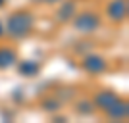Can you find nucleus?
Returning a JSON list of instances; mask_svg holds the SVG:
<instances>
[{"label": "nucleus", "mask_w": 129, "mask_h": 123, "mask_svg": "<svg viewBox=\"0 0 129 123\" xmlns=\"http://www.w3.org/2000/svg\"><path fill=\"white\" fill-rule=\"evenodd\" d=\"M33 25H35V19H33V14L31 12H16L14 16L8 17V25H6V31L8 35L14 38H25L29 33H31Z\"/></svg>", "instance_id": "f257e3e1"}, {"label": "nucleus", "mask_w": 129, "mask_h": 123, "mask_svg": "<svg viewBox=\"0 0 129 123\" xmlns=\"http://www.w3.org/2000/svg\"><path fill=\"white\" fill-rule=\"evenodd\" d=\"M73 27L79 33H94L100 27V16L96 12H81L73 16Z\"/></svg>", "instance_id": "f03ea898"}, {"label": "nucleus", "mask_w": 129, "mask_h": 123, "mask_svg": "<svg viewBox=\"0 0 129 123\" xmlns=\"http://www.w3.org/2000/svg\"><path fill=\"white\" fill-rule=\"evenodd\" d=\"M81 65H83V69H85L87 73H91V75H98V73H102V71H106V60H104L102 56H98V54H89V56H85Z\"/></svg>", "instance_id": "7ed1b4c3"}, {"label": "nucleus", "mask_w": 129, "mask_h": 123, "mask_svg": "<svg viewBox=\"0 0 129 123\" xmlns=\"http://www.w3.org/2000/svg\"><path fill=\"white\" fill-rule=\"evenodd\" d=\"M106 14H108V17L116 23L123 21L125 17H127V2H125V0H114V2H110Z\"/></svg>", "instance_id": "20e7f679"}, {"label": "nucleus", "mask_w": 129, "mask_h": 123, "mask_svg": "<svg viewBox=\"0 0 129 123\" xmlns=\"http://www.w3.org/2000/svg\"><path fill=\"white\" fill-rule=\"evenodd\" d=\"M118 100H119V96L116 94V92H112V91H100L96 96H94V102H92V104H94L98 110L106 112L108 108L114 106V104H116Z\"/></svg>", "instance_id": "39448f33"}, {"label": "nucleus", "mask_w": 129, "mask_h": 123, "mask_svg": "<svg viewBox=\"0 0 129 123\" xmlns=\"http://www.w3.org/2000/svg\"><path fill=\"white\" fill-rule=\"evenodd\" d=\"M106 115H108V117H112V119H127V115H129L127 102L119 98L114 106H110V108L106 110Z\"/></svg>", "instance_id": "423d86ee"}, {"label": "nucleus", "mask_w": 129, "mask_h": 123, "mask_svg": "<svg viewBox=\"0 0 129 123\" xmlns=\"http://www.w3.org/2000/svg\"><path fill=\"white\" fill-rule=\"evenodd\" d=\"M17 71H19V75H23V77H35V75H39V71H41V64L35 62V60H23L21 64L17 65Z\"/></svg>", "instance_id": "0eeeda50"}, {"label": "nucleus", "mask_w": 129, "mask_h": 123, "mask_svg": "<svg viewBox=\"0 0 129 123\" xmlns=\"http://www.w3.org/2000/svg\"><path fill=\"white\" fill-rule=\"evenodd\" d=\"M75 10H77V6L73 0H68V2H64V4L60 6V10H58V21L66 23V21H71L73 19V16H75Z\"/></svg>", "instance_id": "6e6552de"}, {"label": "nucleus", "mask_w": 129, "mask_h": 123, "mask_svg": "<svg viewBox=\"0 0 129 123\" xmlns=\"http://www.w3.org/2000/svg\"><path fill=\"white\" fill-rule=\"evenodd\" d=\"M17 54L12 48H0V69H8L16 64Z\"/></svg>", "instance_id": "1a4fd4ad"}, {"label": "nucleus", "mask_w": 129, "mask_h": 123, "mask_svg": "<svg viewBox=\"0 0 129 123\" xmlns=\"http://www.w3.org/2000/svg\"><path fill=\"white\" fill-rule=\"evenodd\" d=\"M92 106H94L92 102L83 100V102H79V104H77V112H79V113H83V115H89V113H92V110H94Z\"/></svg>", "instance_id": "9d476101"}, {"label": "nucleus", "mask_w": 129, "mask_h": 123, "mask_svg": "<svg viewBox=\"0 0 129 123\" xmlns=\"http://www.w3.org/2000/svg\"><path fill=\"white\" fill-rule=\"evenodd\" d=\"M60 100H56V98H46V100L43 102V108L46 110V112H56V110H60Z\"/></svg>", "instance_id": "9b49d317"}, {"label": "nucleus", "mask_w": 129, "mask_h": 123, "mask_svg": "<svg viewBox=\"0 0 129 123\" xmlns=\"http://www.w3.org/2000/svg\"><path fill=\"white\" fill-rule=\"evenodd\" d=\"M44 2H48V4H56V2H62V0H44Z\"/></svg>", "instance_id": "f8f14e48"}, {"label": "nucleus", "mask_w": 129, "mask_h": 123, "mask_svg": "<svg viewBox=\"0 0 129 123\" xmlns=\"http://www.w3.org/2000/svg\"><path fill=\"white\" fill-rule=\"evenodd\" d=\"M2 35H4V29H2V23H0V37H2Z\"/></svg>", "instance_id": "ddd939ff"}, {"label": "nucleus", "mask_w": 129, "mask_h": 123, "mask_svg": "<svg viewBox=\"0 0 129 123\" xmlns=\"http://www.w3.org/2000/svg\"><path fill=\"white\" fill-rule=\"evenodd\" d=\"M4 2H6V0H0V8H2V6H4Z\"/></svg>", "instance_id": "4468645a"}]
</instances>
